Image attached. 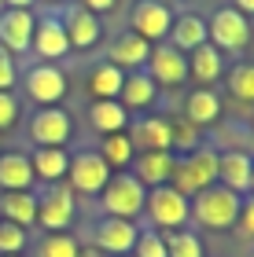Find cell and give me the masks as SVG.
Wrapping results in <instances>:
<instances>
[{
    "label": "cell",
    "mask_w": 254,
    "mask_h": 257,
    "mask_svg": "<svg viewBox=\"0 0 254 257\" xmlns=\"http://www.w3.org/2000/svg\"><path fill=\"white\" fill-rule=\"evenodd\" d=\"M19 81V70H15V59H11V52L0 48V92H11Z\"/></svg>",
    "instance_id": "74e56055"
},
{
    "label": "cell",
    "mask_w": 254,
    "mask_h": 257,
    "mask_svg": "<svg viewBox=\"0 0 254 257\" xmlns=\"http://www.w3.org/2000/svg\"><path fill=\"white\" fill-rule=\"evenodd\" d=\"M206 37H210V44L221 55L225 52H243L250 44V22H247V15H239L236 8H221L206 22Z\"/></svg>",
    "instance_id": "277c9868"
},
{
    "label": "cell",
    "mask_w": 254,
    "mask_h": 257,
    "mask_svg": "<svg viewBox=\"0 0 254 257\" xmlns=\"http://www.w3.org/2000/svg\"><path fill=\"white\" fill-rule=\"evenodd\" d=\"M26 96L41 107H55L66 96V74L55 63H37L26 70Z\"/></svg>",
    "instance_id": "ba28073f"
},
{
    "label": "cell",
    "mask_w": 254,
    "mask_h": 257,
    "mask_svg": "<svg viewBox=\"0 0 254 257\" xmlns=\"http://www.w3.org/2000/svg\"><path fill=\"white\" fill-rule=\"evenodd\" d=\"M221 118V99H217V92L214 88H195L188 92V99H184V121H192V125H210Z\"/></svg>",
    "instance_id": "d4e9b609"
},
{
    "label": "cell",
    "mask_w": 254,
    "mask_h": 257,
    "mask_svg": "<svg viewBox=\"0 0 254 257\" xmlns=\"http://www.w3.org/2000/svg\"><path fill=\"white\" fill-rule=\"evenodd\" d=\"M26 246H30V235H26V228L11 224V220H0V257L22 253Z\"/></svg>",
    "instance_id": "d6a6232c"
},
{
    "label": "cell",
    "mask_w": 254,
    "mask_h": 257,
    "mask_svg": "<svg viewBox=\"0 0 254 257\" xmlns=\"http://www.w3.org/2000/svg\"><path fill=\"white\" fill-rule=\"evenodd\" d=\"M0 220H11L19 228L37 224V195L33 191H4L0 195Z\"/></svg>",
    "instance_id": "7402d4cb"
},
{
    "label": "cell",
    "mask_w": 254,
    "mask_h": 257,
    "mask_svg": "<svg viewBox=\"0 0 254 257\" xmlns=\"http://www.w3.org/2000/svg\"><path fill=\"white\" fill-rule=\"evenodd\" d=\"M77 257H100V250H92V246H89V250H77Z\"/></svg>",
    "instance_id": "b9f144b4"
},
{
    "label": "cell",
    "mask_w": 254,
    "mask_h": 257,
    "mask_svg": "<svg viewBox=\"0 0 254 257\" xmlns=\"http://www.w3.org/2000/svg\"><path fill=\"white\" fill-rule=\"evenodd\" d=\"M48 4H66V0H48Z\"/></svg>",
    "instance_id": "ee69618b"
},
{
    "label": "cell",
    "mask_w": 254,
    "mask_h": 257,
    "mask_svg": "<svg viewBox=\"0 0 254 257\" xmlns=\"http://www.w3.org/2000/svg\"><path fill=\"white\" fill-rule=\"evenodd\" d=\"M239 202L243 198L236 191L221 188V184H210L195 198H188V220H195L199 228H210V231H228L239 217Z\"/></svg>",
    "instance_id": "6da1fadb"
},
{
    "label": "cell",
    "mask_w": 254,
    "mask_h": 257,
    "mask_svg": "<svg viewBox=\"0 0 254 257\" xmlns=\"http://www.w3.org/2000/svg\"><path fill=\"white\" fill-rule=\"evenodd\" d=\"M122 257H133V253H122Z\"/></svg>",
    "instance_id": "bcb514c9"
},
{
    "label": "cell",
    "mask_w": 254,
    "mask_h": 257,
    "mask_svg": "<svg viewBox=\"0 0 254 257\" xmlns=\"http://www.w3.org/2000/svg\"><path fill=\"white\" fill-rule=\"evenodd\" d=\"M181 158L188 162V169H192L195 184H199V191L210 188V184H217V151L214 147H195L192 155H181Z\"/></svg>",
    "instance_id": "f1b7e54d"
},
{
    "label": "cell",
    "mask_w": 254,
    "mask_h": 257,
    "mask_svg": "<svg viewBox=\"0 0 254 257\" xmlns=\"http://www.w3.org/2000/svg\"><path fill=\"white\" fill-rule=\"evenodd\" d=\"M173 162H177L173 151H140V155L133 158V177L140 180L144 188H162V184H170Z\"/></svg>",
    "instance_id": "2e32d148"
},
{
    "label": "cell",
    "mask_w": 254,
    "mask_h": 257,
    "mask_svg": "<svg viewBox=\"0 0 254 257\" xmlns=\"http://www.w3.org/2000/svg\"><path fill=\"white\" fill-rule=\"evenodd\" d=\"M225 81L236 103H254V63H236Z\"/></svg>",
    "instance_id": "f546056e"
},
{
    "label": "cell",
    "mask_w": 254,
    "mask_h": 257,
    "mask_svg": "<svg viewBox=\"0 0 254 257\" xmlns=\"http://www.w3.org/2000/svg\"><path fill=\"white\" fill-rule=\"evenodd\" d=\"M19 121V99L15 92H0V133H8Z\"/></svg>",
    "instance_id": "d590c367"
},
{
    "label": "cell",
    "mask_w": 254,
    "mask_h": 257,
    "mask_svg": "<svg viewBox=\"0 0 254 257\" xmlns=\"http://www.w3.org/2000/svg\"><path fill=\"white\" fill-rule=\"evenodd\" d=\"M250 166L254 158L247 151H225V155H217V184L236 195H247L250 191Z\"/></svg>",
    "instance_id": "e0dca14e"
},
{
    "label": "cell",
    "mask_w": 254,
    "mask_h": 257,
    "mask_svg": "<svg viewBox=\"0 0 254 257\" xmlns=\"http://www.w3.org/2000/svg\"><path fill=\"white\" fill-rule=\"evenodd\" d=\"M33 11L26 8H4L0 11V48L19 55V52H30V41H33Z\"/></svg>",
    "instance_id": "7c38bea8"
},
{
    "label": "cell",
    "mask_w": 254,
    "mask_h": 257,
    "mask_svg": "<svg viewBox=\"0 0 254 257\" xmlns=\"http://www.w3.org/2000/svg\"><path fill=\"white\" fill-rule=\"evenodd\" d=\"M147 77L155 85H166V88H177L188 81V55L177 52L170 41H158L151 44V55H147Z\"/></svg>",
    "instance_id": "8992f818"
},
{
    "label": "cell",
    "mask_w": 254,
    "mask_h": 257,
    "mask_svg": "<svg viewBox=\"0 0 254 257\" xmlns=\"http://www.w3.org/2000/svg\"><path fill=\"white\" fill-rule=\"evenodd\" d=\"M232 8L239 15H254V0H232Z\"/></svg>",
    "instance_id": "ab89813d"
},
{
    "label": "cell",
    "mask_w": 254,
    "mask_h": 257,
    "mask_svg": "<svg viewBox=\"0 0 254 257\" xmlns=\"http://www.w3.org/2000/svg\"><path fill=\"white\" fill-rule=\"evenodd\" d=\"M33 55L41 63H55L63 55H70V41H66V30H63V19L59 15H44L33 22V41H30Z\"/></svg>",
    "instance_id": "30bf717a"
},
{
    "label": "cell",
    "mask_w": 254,
    "mask_h": 257,
    "mask_svg": "<svg viewBox=\"0 0 254 257\" xmlns=\"http://www.w3.org/2000/svg\"><path fill=\"white\" fill-rule=\"evenodd\" d=\"M85 11H92V15H103V11H111L114 8V0H77Z\"/></svg>",
    "instance_id": "f35d334b"
},
{
    "label": "cell",
    "mask_w": 254,
    "mask_h": 257,
    "mask_svg": "<svg viewBox=\"0 0 254 257\" xmlns=\"http://www.w3.org/2000/svg\"><path fill=\"white\" fill-rule=\"evenodd\" d=\"M111 180V169L96 151H77L66 166V188L70 191H81V195H100L103 184Z\"/></svg>",
    "instance_id": "5b68a950"
},
{
    "label": "cell",
    "mask_w": 254,
    "mask_h": 257,
    "mask_svg": "<svg viewBox=\"0 0 254 257\" xmlns=\"http://www.w3.org/2000/svg\"><path fill=\"white\" fill-rule=\"evenodd\" d=\"M33 166V177L48 180V184H59L66 180V166H70V155H66V147H37L30 158Z\"/></svg>",
    "instance_id": "484cf974"
},
{
    "label": "cell",
    "mask_w": 254,
    "mask_h": 257,
    "mask_svg": "<svg viewBox=\"0 0 254 257\" xmlns=\"http://www.w3.org/2000/svg\"><path fill=\"white\" fill-rule=\"evenodd\" d=\"M250 257H254V253H250Z\"/></svg>",
    "instance_id": "c3c4849f"
},
{
    "label": "cell",
    "mask_w": 254,
    "mask_h": 257,
    "mask_svg": "<svg viewBox=\"0 0 254 257\" xmlns=\"http://www.w3.org/2000/svg\"><path fill=\"white\" fill-rule=\"evenodd\" d=\"M129 118L133 114L125 110L118 99H92V107H89V125L96 128V133H103V136L125 133V128H129Z\"/></svg>",
    "instance_id": "44dd1931"
},
{
    "label": "cell",
    "mask_w": 254,
    "mask_h": 257,
    "mask_svg": "<svg viewBox=\"0 0 254 257\" xmlns=\"http://www.w3.org/2000/svg\"><path fill=\"white\" fill-rule=\"evenodd\" d=\"M170 144H173V151H181V155H192L195 147H203V144H199V125H192V121H173Z\"/></svg>",
    "instance_id": "836d02e7"
},
{
    "label": "cell",
    "mask_w": 254,
    "mask_h": 257,
    "mask_svg": "<svg viewBox=\"0 0 254 257\" xmlns=\"http://www.w3.org/2000/svg\"><path fill=\"white\" fill-rule=\"evenodd\" d=\"M77 239H70L66 231H52V235H44L41 239V246H37V257H77Z\"/></svg>",
    "instance_id": "1f68e13d"
},
{
    "label": "cell",
    "mask_w": 254,
    "mask_h": 257,
    "mask_svg": "<svg viewBox=\"0 0 254 257\" xmlns=\"http://www.w3.org/2000/svg\"><path fill=\"white\" fill-rule=\"evenodd\" d=\"M155 96H158V85L147 77V70H133V74H125V81H122L118 103L125 110H144V107L155 103Z\"/></svg>",
    "instance_id": "ffe728a7"
},
{
    "label": "cell",
    "mask_w": 254,
    "mask_h": 257,
    "mask_svg": "<svg viewBox=\"0 0 254 257\" xmlns=\"http://www.w3.org/2000/svg\"><path fill=\"white\" fill-rule=\"evenodd\" d=\"M210 37H206V22L199 19V15H173V26H170V44L177 52H195L199 48V44H206Z\"/></svg>",
    "instance_id": "603a6c76"
},
{
    "label": "cell",
    "mask_w": 254,
    "mask_h": 257,
    "mask_svg": "<svg viewBox=\"0 0 254 257\" xmlns=\"http://www.w3.org/2000/svg\"><path fill=\"white\" fill-rule=\"evenodd\" d=\"M4 8H26V11H30L33 0H4Z\"/></svg>",
    "instance_id": "60d3db41"
},
{
    "label": "cell",
    "mask_w": 254,
    "mask_h": 257,
    "mask_svg": "<svg viewBox=\"0 0 254 257\" xmlns=\"http://www.w3.org/2000/svg\"><path fill=\"white\" fill-rule=\"evenodd\" d=\"M26 133L37 147H66V140H70V114L63 107H41L30 118Z\"/></svg>",
    "instance_id": "9c48e42d"
},
{
    "label": "cell",
    "mask_w": 254,
    "mask_h": 257,
    "mask_svg": "<svg viewBox=\"0 0 254 257\" xmlns=\"http://www.w3.org/2000/svg\"><path fill=\"white\" fill-rule=\"evenodd\" d=\"M96 155L107 162V169H125V166H133V158H136V147H133V140L125 136V133H111V136H103V144L96 147Z\"/></svg>",
    "instance_id": "83f0119b"
},
{
    "label": "cell",
    "mask_w": 254,
    "mask_h": 257,
    "mask_svg": "<svg viewBox=\"0 0 254 257\" xmlns=\"http://www.w3.org/2000/svg\"><path fill=\"white\" fill-rule=\"evenodd\" d=\"M74 213H77L74 191L66 188V184H52V188L37 198V224L48 228V231H66Z\"/></svg>",
    "instance_id": "52a82bcc"
},
{
    "label": "cell",
    "mask_w": 254,
    "mask_h": 257,
    "mask_svg": "<svg viewBox=\"0 0 254 257\" xmlns=\"http://www.w3.org/2000/svg\"><path fill=\"white\" fill-rule=\"evenodd\" d=\"M144 198H147V188L133 173H111V180L103 184V191H100V206H103L107 217L136 220L144 213Z\"/></svg>",
    "instance_id": "7a4b0ae2"
},
{
    "label": "cell",
    "mask_w": 254,
    "mask_h": 257,
    "mask_svg": "<svg viewBox=\"0 0 254 257\" xmlns=\"http://www.w3.org/2000/svg\"><path fill=\"white\" fill-rule=\"evenodd\" d=\"M232 228H239V235H243V239H254V195L239 202V217H236Z\"/></svg>",
    "instance_id": "8d00e7d4"
},
{
    "label": "cell",
    "mask_w": 254,
    "mask_h": 257,
    "mask_svg": "<svg viewBox=\"0 0 254 257\" xmlns=\"http://www.w3.org/2000/svg\"><path fill=\"white\" fill-rule=\"evenodd\" d=\"M133 257H166V242H162V235L158 231H140L136 235V242H133Z\"/></svg>",
    "instance_id": "e575fe53"
},
{
    "label": "cell",
    "mask_w": 254,
    "mask_h": 257,
    "mask_svg": "<svg viewBox=\"0 0 254 257\" xmlns=\"http://www.w3.org/2000/svg\"><path fill=\"white\" fill-rule=\"evenodd\" d=\"M170 26H173V11L162 0H140V4L133 8V33H140L147 44L166 41Z\"/></svg>",
    "instance_id": "8fae6325"
},
{
    "label": "cell",
    "mask_w": 254,
    "mask_h": 257,
    "mask_svg": "<svg viewBox=\"0 0 254 257\" xmlns=\"http://www.w3.org/2000/svg\"><path fill=\"white\" fill-rule=\"evenodd\" d=\"M147 55H151V44H147L140 33H122L114 37V44L107 48V63L118 66L122 74H133V70H144L147 66Z\"/></svg>",
    "instance_id": "5bb4252c"
},
{
    "label": "cell",
    "mask_w": 254,
    "mask_h": 257,
    "mask_svg": "<svg viewBox=\"0 0 254 257\" xmlns=\"http://www.w3.org/2000/svg\"><path fill=\"white\" fill-rule=\"evenodd\" d=\"M188 74L195 81H203V85H214V81L225 74V55L217 52L210 41L199 44L195 52H188Z\"/></svg>",
    "instance_id": "cb8c5ba5"
},
{
    "label": "cell",
    "mask_w": 254,
    "mask_h": 257,
    "mask_svg": "<svg viewBox=\"0 0 254 257\" xmlns=\"http://www.w3.org/2000/svg\"><path fill=\"white\" fill-rule=\"evenodd\" d=\"M63 30H66V41H70V48H92V44L100 41V15H92L85 11L81 4H70L63 11Z\"/></svg>",
    "instance_id": "9a60e30c"
},
{
    "label": "cell",
    "mask_w": 254,
    "mask_h": 257,
    "mask_svg": "<svg viewBox=\"0 0 254 257\" xmlns=\"http://www.w3.org/2000/svg\"><path fill=\"white\" fill-rule=\"evenodd\" d=\"M0 11H4V0H0Z\"/></svg>",
    "instance_id": "f6af8a7d"
},
{
    "label": "cell",
    "mask_w": 254,
    "mask_h": 257,
    "mask_svg": "<svg viewBox=\"0 0 254 257\" xmlns=\"http://www.w3.org/2000/svg\"><path fill=\"white\" fill-rule=\"evenodd\" d=\"M0 191H33L30 155H19V151H0Z\"/></svg>",
    "instance_id": "d6986e66"
},
{
    "label": "cell",
    "mask_w": 254,
    "mask_h": 257,
    "mask_svg": "<svg viewBox=\"0 0 254 257\" xmlns=\"http://www.w3.org/2000/svg\"><path fill=\"white\" fill-rule=\"evenodd\" d=\"M140 235V228L133 220H122V217H103L96 224V250L111 253V257H122V253H133V242Z\"/></svg>",
    "instance_id": "4fadbf2b"
},
{
    "label": "cell",
    "mask_w": 254,
    "mask_h": 257,
    "mask_svg": "<svg viewBox=\"0 0 254 257\" xmlns=\"http://www.w3.org/2000/svg\"><path fill=\"white\" fill-rule=\"evenodd\" d=\"M250 191H254V166H250Z\"/></svg>",
    "instance_id": "7bdbcfd3"
},
{
    "label": "cell",
    "mask_w": 254,
    "mask_h": 257,
    "mask_svg": "<svg viewBox=\"0 0 254 257\" xmlns=\"http://www.w3.org/2000/svg\"><path fill=\"white\" fill-rule=\"evenodd\" d=\"M166 242V257H203V239L195 235V231H170V235H162Z\"/></svg>",
    "instance_id": "4dcf8cb0"
},
{
    "label": "cell",
    "mask_w": 254,
    "mask_h": 257,
    "mask_svg": "<svg viewBox=\"0 0 254 257\" xmlns=\"http://www.w3.org/2000/svg\"><path fill=\"white\" fill-rule=\"evenodd\" d=\"M11 257H22V253H11Z\"/></svg>",
    "instance_id": "7dc6e473"
},
{
    "label": "cell",
    "mask_w": 254,
    "mask_h": 257,
    "mask_svg": "<svg viewBox=\"0 0 254 257\" xmlns=\"http://www.w3.org/2000/svg\"><path fill=\"white\" fill-rule=\"evenodd\" d=\"M122 81H125V74L103 59V63L92 66V74H89V96H92V99H118Z\"/></svg>",
    "instance_id": "4316f807"
},
{
    "label": "cell",
    "mask_w": 254,
    "mask_h": 257,
    "mask_svg": "<svg viewBox=\"0 0 254 257\" xmlns=\"http://www.w3.org/2000/svg\"><path fill=\"white\" fill-rule=\"evenodd\" d=\"M144 213L155 228H166V231H177L188 224V198L177 195L162 184V188H147V198H144Z\"/></svg>",
    "instance_id": "3957f363"
},
{
    "label": "cell",
    "mask_w": 254,
    "mask_h": 257,
    "mask_svg": "<svg viewBox=\"0 0 254 257\" xmlns=\"http://www.w3.org/2000/svg\"><path fill=\"white\" fill-rule=\"evenodd\" d=\"M125 136H129L133 147H140V151H173V144H170L173 121L158 118V114H151V118H140Z\"/></svg>",
    "instance_id": "ac0fdd59"
}]
</instances>
